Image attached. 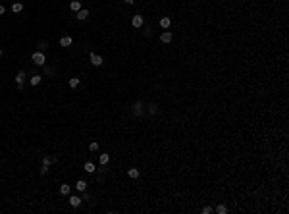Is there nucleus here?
Returning <instances> with one entry per match:
<instances>
[{
	"mask_svg": "<svg viewBox=\"0 0 289 214\" xmlns=\"http://www.w3.org/2000/svg\"><path fill=\"white\" fill-rule=\"evenodd\" d=\"M31 60H33V64H35V66H45L46 56L42 54V52H35V54L31 56Z\"/></svg>",
	"mask_w": 289,
	"mask_h": 214,
	"instance_id": "1",
	"label": "nucleus"
},
{
	"mask_svg": "<svg viewBox=\"0 0 289 214\" xmlns=\"http://www.w3.org/2000/svg\"><path fill=\"white\" fill-rule=\"evenodd\" d=\"M131 23H133V27L135 29H141L143 25H145V19H143V16H133V19H131Z\"/></svg>",
	"mask_w": 289,
	"mask_h": 214,
	"instance_id": "2",
	"label": "nucleus"
},
{
	"mask_svg": "<svg viewBox=\"0 0 289 214\" xmlns=\"http://www.w3.org/2000/svg\"><path fill=\"white\" fill-rule=\"evenodd\" d=\"M172 39H174V35H172L170 31H164V33L160 35V41L164 42V44H168V42H172Z\"/></svg>",
	"mask_w": 289,
	"mask_h": 214,
	"instance_id": "3",
	"label": "nucleus"
},
{
	"mask_svg": "<svg viewBox=\"0 0 289 214\" xmlns=\"http://www.w3.org/2000/svg\"><path fill=\"white\" fill-rule=\"evenodd\" d=\"M23 81H25V71H19L18 75H16V83H18V89L23 87Z\"/></svg>",
	"mask_w": 289,
	"mask_h": 214,
	"instance_id": "4",
	"label": "nucleus"
},
{
	"mask_svg": "<svg viewBox=\"0 0 289 214\" xmlns=\"http://www.w3.org/2000/svg\"><path fill=\"white\" fill-rule=\"evenodd\" d=\"M102 62H104V60H102L98 54H91V64H93V66H96V68H98V66H102Z\"/></svg>",
	"mask_w": 289,
	"mask_h": 214,
	"instance_id": "5",
	"label": "nucleus"
},
{
	"mask_svg": "<svg viewBox=\"0 0 289 214\" xmlns=\"http://www.w3.org/2000/svg\"><path fill=\"white\" fill-rule=\"evenodd\" d=\"M75 187H77V191H81V193H85V191H87V182H85V179H77V183H75Z\"/></svg>",
	"mask_w": 289,
	"mask_h": 214,
	"instance_id": "6",
	"label": "nucleus"
},
{
	"mask_svg": "<svg viewBox=\"0 0 289 214\" xmlns=\"http://www.w3.org/2000/svg\"><path fill=\"white\" fill-rule=\"evenodd\" d=\"M143 112H145V110H143V104L141 102H135L133 104V114H135V116H143Z\"/></svg>",
	"mask_w": 289,
	"mask_h": 214,
	"instance_id": "7",
	"label": "nucleus"
},
{
	"mask_svg": "<svg viewBox=\"0 0 289 214\" xmlns=\"http://www.w3.org/2000/svg\"><path fill=\"white\" fill-rule=\"evenodd\" d=\"M98 162L102 164V166H106V164L110 162V154L108 153H104V154H100V156H98Z\"/></svg>",
	"mask_w": 289,
	"mask_h": 214,
	"instance_id": "8",
	"label": "nucleus"
},
{
	"mask_svg": "<svg viewBox=\"0 0 289 214\" xmlns=\"http://www.w3.org/2000/svg\"><path fill=\"white\" fill-rule=\"evenodd\" d=\"M170 25H172V19L168 18V16L160 19V27H162V29H168V27H170Z\"/></svg>",
	"mask_w": 289,
	"mask_h": 214,
	"instance_id": "9",
	"label": "nucleus"
},
{
	"mask_svg": "<svg viewBox=\"0 0 289 214\" xmlns=\"http://www.w3.org/2000/svg\"><path fill=\"white\" fill-rule=\"evenodd\" d=\"M69 205H71V206H79V205H81V197H77V195L69 197Z\"/></svg>",
	"mask_w": 289,
	"mask_h": 214,
	"instance_id": "10",
	"label": "nucleus"
},
{
	"mask_svg": "<svg viewBox=\"0 0 289 214\" xmlns=\"http://www.w3.org/2000/svg\"><path fill=\"white\" fill-rule=\"evenodd\" d=\"M69 8L73 10V12H79V10H81V2H79V0H71V2H69Z\"/></svg>",
	"mask_w": 289,
	"mask_h": 214,
	"instance_id": "11",
	"label": "nucleus"
},
{
	"mask_svg": "<svg viewBox=\"0 0 289 214\" xmlns=\"http://www.w3.org/2000/svg\"><path fill=\"white\" fill-rule=\"evenodd\" d=\"M127 176L131 177V179H137V177H139V170H137V168H129V170H127Z\"/></svg>",
	"mask_w": 289,
	"mask_h": 214,
	"instance_id": "12",
	"label": "nucleus"
},
{
	"mask_svg": "<svg viewBox=\"0 0 289 214\" xmlns=\"http://www.w3.org/2000/svg\"><path fill=\"white\" fill-rule=\"evenodd\" d=\"M89 18V10H79L77 12V19L79 21H83V19H87Z\"/></svg>",
	"mask_w": 289,
	"mask_h": 214,
	"instance_id": "13",
	"label": "nucleus"
},
{
	"mask_svg": "<svg viewBox=\"0 0 289 214\" xmlns=\"http://www.w3.org/2000/svg\"><path fill=\"white\" fill-rule=\"evenodd\" d=\"M56 162V156L54 154H50V156H45L42 158V164H46V166H50V164H54Z\"/></svg>",
	"mask_w": 289,
	"mask_h": 214,
	"instance_id": "14",
	"label": "nucleus"
},
{
	"mask_svg": "<svg viewBox=\"0 0 289 214\" xmlns=\"http://www.w3.org/2000/svg\"><path fill=\"white\" fill-rule=\"evenodd\" d=\"M21 10H23V4H21V2H14V4H12V12H14V14H19Z\"/></svg>",
	"mask_w": 289,
	"mask_h": 214,
	"instance_id": "15",
	"label": "nucleus"
},
{
	"mask_svg": "<svg viewBox=\"0 0 289 214\" xmlns=\"http://www.w3.org/2000/svg\"><path fill=\"white\" fill-rule=\"evenodd\" d=\"M60 44L62 47H71V37H62L60 39Z\"/></svg>",
	"mask_w": 289,
	"mask_h": 214,
	"instance_id": "16",
	"label": "nucleus"
},
{
	"mask_svg": "<svg viewBox=\"0 0 289 214\" xmlns=\"http://www.w3.org/2000/svg\"><path fill=\"white\" fill-rule=\"evenodd\" d=\"M83 168H85V172H89V174H93V172L96 170V168H95V164H93V162H85V166H83Z\"/></svg>",
	"mask_w": 289,
	"mask_h": 214,
	"instance_id": "17",
	"label": "nucleus"
},
{
	"mask_svg": "<svg viewBox=\"0 0 289 214\" xmlns=\"http://www.w3.org/2000/svg\"><path fill=\"white\" fill-rule=\"evenodd\" d=\"M216 212H218V214H228V206H225V205H218V206H216Z\"/></svg>",
	"mask_w": 289,
	"mask_h": 214,
	"instance_id": "18",
	"label": "nucleus"
},
{
	"mask_svg": "<svg viewBox=\"0 0 289 214\" xmlns=\"http://www.w3.org/2000/svg\"><path fill=\"white\" fill-rule=\"evenodd\" d=\"M69 87H71V89L79 87V77H71V79H69Z\"/></svg>",
	"mask_w": 289,
	"mask_h": 214,
	"instance_id": "19",
	"label": "nucleus"
},
{
	"mask_svg": "<svg viewBox=\"0 0 289 214\" xmlns=\"http://www.w3.org/2000/svg\"><path fill=\"white\" fill-rule=\"evenodd\" d=\"M39 83H41V75H33V77H31V85H33V87H37Z\"/></svg>",
	"mask_w": 289,
	"mask_h": 214,
	"instance_id": "20",
	"label": "nucleus"
},
{
	"mask_svg": "<svg viewBox=\"0 0 289 214\" xmlns=\"http://www.w3.org/2000/svg\"><path fill=\"white\" fill-rule=\"evenodd\" d=\"M69 189H71V187H69V185H66V183H64V185L60 187V193H62V195H69Z\"/></svg>",
	"mask_w": 289,
	"mask_h": 214,
	"instance_id": "21",
	"label": "nucleus"
},
{
	"mask_svg": "<svg viewBox=\"0 0 289 214\" xmlns=\"http://www.w3.org/2000/svg\"><path fill=\"white\" fill-rule=\"evenodd\" d=\"M89 150H91V153H96V150H98V143H96V141H93V143L89 145Z\"/></svg>",
	"mask_w": 289,
	"mask_h": 214,
	"instance_id": "22",
	"label": "nucleus"
},
{
	"mask_svg": "<svg viewBox=\"0 0 289 214\" xmlns=\"http://www.w3.org/2000/svg\"><path fill=\"white\" fill-rule=\"evenodd\" d=\"M158 112V106L156 104H148V114H156Z\"/></svg>",
	"mask_w": 289,
	"mask_h": 214,
	"instance_id": "23",
	"label": "nucleus"
},
{
	"mask_svg": "<svg viewBox=\"0 0 289 214\" xmlns=\"http://www.w3.org/2000/svg\"><path fill=\"white\" fill-rule=\"evenodd\" d=\"M45 73H46V75H54V70H52V68H48V66H45Z\"/></svg>",
	"mask_w": 289,
	"mask_h": 214,
	"instance_id": "24",
	"label": "nucleus"
},
{
	"mask_svg": "<svg viewBox=\"0 0 289 214\" xmlns=\"http://www.w3.org/2000/svg\"><path fill=\"white\" fill-rule=\"evenodd\" d=\"M48 174V166L46 164H42V168H41V176H46Z\"/></svg>",
	"mask_w": 289,
	"mask_h": 214,
	"instance_id": "25",
	"label": "nucleus"
},
{
	"mask_svg": "<svg viewBox=\"0 0 289 214\" xmlns=\"http://www.w3.org/2000/svg\"><path fill=\"white\" fill-rule=\"evenodd\" d=\"M212 210H214V208H212V206H204V208H202V214H210Z\"/></svg>",
	"mask_w": 289,
	"mask_h": 214,
	"instance_id": "26",
	"label": "nucleus"
},
{
	"mask_svg": "<svg viewBox=\"0 0 289 214\" xmlns=\"http://www.w3.org/2000/svg\"><path fill=\"white\" fill-rule=\"evenodd\" d=\"M39 48H41V50H42V48H46V42L41 41V42H39Z\"/></svg>",
	"mask_w": 289,
	"mask_h": 214,
	"instance_id": "27",
	"label": "nucleus"
},
{
	"mask_svg": "<svg viewBox=\"0 0 289 214\" xmlns=\"http://www.w3.org/2000/svg\"><path fill=\"white\" fill-rule=\"evenodd\" d=\"M6 14V8H4V6H0V16H4Z\"/></svg>",
	"mask_w": 289,
	"mask_h": 214,
	"instance_id": "28",
	"label": "nucleus"
},
{
	"mask_svg": "<svg viewBox=\"0 0 289 214\" xmlns=\"http://www.w3.org/2000/svg\"><path fill=\"white\" fill-rule=\"evenodd\" d=\"M124 2H125V4H133L135 0H124Z\"/></svg>",
	"mask_w": 289,
	"mask_h": 214,
	"instance_id": "29",
	"label": "nucleus"
},
{
	"mask_svg": "<svg viewBox=\"0 0 289 214\" xmlns=\"http://www.w3.org/2000/svg\"><path fill=\"white\" fill-rule=\"evenodd\" d=\"M0 56H2V48H0Z\"/></svg>",
	"mask_w": 289,
	"mask_h": 214,
	"instance_id": "30",
	"label": "nucleus"
}]
</instances>
